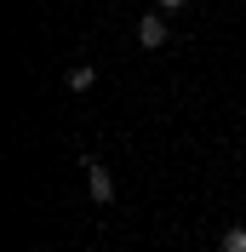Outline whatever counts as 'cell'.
Returning a JSON list of instances; mask_svg holds the SVG:
<instances>
[{
  "instance_id": "2",
  "label": "cell",
  "mask_w": 246,
  "mask_h": 252,
  "mask_svg": "<svg viewBox=\"0 0 246 252\" xmlns=\"http://www.w3.org/2000/svg\"><path fill=\"white\" fill-rule=\"evenodd\" d=\"M138 46L143 52H160V46H166V17H160V12H149L138 23Z\"/></svg>"
},
{
  "instance_id": "1",
  "label": "cell",
  "mask_w": 246,
  "mask_h": 252,
  "mask_svg": "<svg viewBox=\"0 0 246 252\" xmlns=\"http://www.w3.org/2000/svg\"><path fill=\"white\" fill-rule=\"evenodd\" d=\"M86 195H92L97 206H109V201H115V172H109L103 160H86Z\"/></svg>"
},
{
  "instance_id": "5",
  "label": "cell",
  "mask_w": 246,
  "mask_h": 252,
  "mask_svg": "<svg viewBox=\"0 0 246 252\" xmlns=\"http://www.w3.org/2000/svg\"><path fill=\"white\" fill-rule=\"evenodd\" d=\"M184 6H189V0H160V12H184Z\"/></svg>"
},
{
  "instance_id": "3",
  "label": "cell",
  "mask_w": 246,
  "mask_h": 252,
  "mask_svg": "<svg viewBox=\"0 0 246 252\" xmlns=\"http://www.w3.org/2000/svg\"><path fill=\"white\" fill-rule=\"evenodd\" d=\"M63 80H69V92H92V86H97V69H92V63H75Z\"/></svg>"
},
{
  "instance_id": "4",
  "label": "cell",
  "mask_w": 246,
  "mask_h": 252,
  "mask_svg": "<svg viewBox=\"0 0 246 252\" xmlns=\"http://www.w3.org/2000/svg\"><path fill=\"white\" fill-rule=\"evenodd\" d=\"M223 252H246V223H235V229H223Z\"/></svg>"
}]
</instances>
